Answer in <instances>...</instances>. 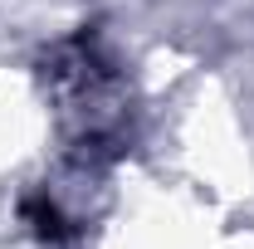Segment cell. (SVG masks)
Wrapping results in <instances>:
<instances>
[{"instance_id":"1","label":"cell","mask_w":254,"mask_h":249,"mask_svg":"<svg viewBox=\"0 0 254 249\" xmlns=\"http://www.w3.org/2000/svg\"><path fill=\"white\" fill-rule=\"evenodd\" d=\"M59 132V108L44 78L0 73V186L44 166L49 142Z\"/></svg>"}]
</instances>
